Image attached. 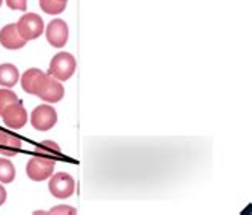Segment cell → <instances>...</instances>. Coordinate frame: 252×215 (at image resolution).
Listing matches in <instances>:
<instances>
[{
  "label": "cell",
  "mask_w": 252,
  "mask_h": 215,
  "mask_svg": "<svg viewBox=\"0 0 252 215\" xmlns=\"http://www.w3.org/2000/svg\"><path fill=\"white\" fill-rule=\"evenodd\" d=\"M75 58L70 55V53H58V55L51 59L50 62V70H48V75L59 80V82H65L69 80L75 72Z\"/></svg>",
  "instance_id": "obj_1"
},
{
  "label": "cell",
  "mask_w": 252,
  "mask_h": 215,
  "mask_svg": "<svg viewBox=\"0 0 252 215\" xmlns=\"http://www.w3.org/2000/svg\"><path fill=\"white\" fill-rule=\"evenodd\" d=\"M56 161L46 156H40V154H35L28 161V166H26V174L31 180L34 182H42L51 177L53 169H55Z\"/></svg>",
  "instance_id": "obj_2"
},
{
  "label": "cell",
  "mask_w": 252,
  "mask_h": 215,
  "mask_svg": "<svg viewBox=\"0 0 252 215\" xmlns=\"http://www.w3.org/2000/svg\"><path fill=\"white\" fill-rule=\"evenodd\" d=\"M16 28H18L19 35L28 42V40H34L42 35L45 24H43V19L38 15H35V13H26V15L19 18V21L16 23Z\"/></svg>",
  "instance_id": "obj_3"
},
{
  "label": "cell",
  "mask_w": 252,
  "mask_h": 215,
  "mask_svg": "<svg viewBox=\"0 0 252 215\" xmlns=\"http://www.w3.org/2000/svg\"><path fill=\"white\" fill-rule=\"evenodd\" d=\"M58 122V113L50 104H42L31 113V123L37 131H48Z\"/></svg>",
  "instance_id": "obj_4"
},
{
  "label": "cell",
  "mask_w": 252,
  "mask_h": 215,
  "mask_svg": "<svg viewBox=\"0 0 252 215\" xmlns=\"http://www.w3.org/2000/svg\"><path fill=\"white\" fill-rule=\"evenodd\" d=\"M50 191L55 198L59 199H65L70 198L75 191V182L72 176L65 172H58V174H51L50 177Z\"/></svg>",
  "instance_id": "obj_5"
},
{
  "label": "cell",
  "mask_w": 252,
  "mask_h": 215,
  "mask_svg": "<svg viewBox=\"0 0 252 215\" xmlns=\"http://www.w3.org/2000/svg\"><path fill=\"white\" fill-rule=\"evenodd\" d=\"M0 117L3 118V123L11 129H19V127H23L28 123V112H26L24 105L19 100L6 107Z\"/></svg>",
  "instance_id": "obj_6"
},
{
  "label": "cell",
  "mask_w": 252,
  "mask_h": 215,
  "mask_svg": "<svg viewBox=\"0 0 252 215\" xmlns=\"http://www.w3.org/2000/svg\"><path fill=\"white\" fill-rule=\"evenodd\" d=\"M46 40L55 48H63L69 40V28L63 19H55L46 28Z\"/></svg>",
  "instance_id": "obj_7"
},
{
  "label": "cell",
  "mask_w": 252,
  "mask_h": 215,
  "mask_svg": "<svg viewBox=\"0 0 252 215\" xmlns=\"http://www.w3.org/2000/svg\"><path fill=\"white\" fill-rule=\"evenodd\" d=\"M37 96L40 97L42 100H45V102L55 104V102H59V100L64 97V88H63V85H61L59 80L48 75Z\"/></svg>",
  "instance_id": "obj_8"
},
{
  "label": "cell",
  "mask_w": 252,
  "mask_h": 215,
  "mask_svg": "<svg viewBox=\"0 0 252 215\" xmlns=\"http://www.w3.org/2000/svg\"><path fill=\"white\" fill-rule=\"evenodd\" d=\"M46 77H48V73H45L38 69H29L24 72V75L21 77V86L26 92L29 94H38L40 88L43 86Z\"/></svg>",
  "instance_id": "obj_9"
},
{
  "label": "cell",
  "mask_w": 252,
  "mask_h": 215,
  "mask_svg": "<svg viewBox=\"0 0 252 215\" xmlns=\"http://www.w3.org/2000/svg\"><path fill=\"white\" fill-rule=\"evenodd\" d=\"M0 43L6 50H19L26 45V40L19 35L16 24H8L0 31Z\"/></svg>",
  "instance_id": "obj_10"
},
{
  "label": "cell",
  "mask_w": 252,
  "mask_h": 215,
  "mask_svg": "<svg viewBox=\"0 0 252 215\" xmlns=\"http://www.w3.org/2000/svg\"><path fill=\"white\" fill-rule=\"evenodd\" d=\"M23 142L16 134L10 131L0 129V153L3 156H15V154L21 150Z\"/></svg>",
  "instance_id": "obj_11"
},
{
  "label": "cell",
  "mask_w": 252,
  "mask_h": 215,
  "mask_svg": "<svg viewBox=\"0 0 252 215\" xmlns=\"http://www.w3.org/2000/svg\"><path fill=\"white\" fill-rule=\"evenodd\" d=\"M19 80V70L13 64H2L0 65V85L5 88L15 86Z\"/></svg>",
  "instance_id": "obj_12"
},
{
  "label": "cell",
  "mask_w": 252,
  "mask_h": 215,
  "mask_svg": "<svg viewBox=\"0 0 252 215\" xmlns=\"http://www.w3.org/2000/svg\"><path fill=\"white\" fill-rule=\"evenodd\" d=\"M35 153L40 154V156H46V158H51L56 161L61 158V147H59L56 142H53V140H45V142L37 145Z\"/></svg>",
  "instance_id": "obj_13"
},
{
  "label": "cell",
  "mask_w": 252,
  "mask_h": 215,
  "mask_svg": "<svg viewBox=\"0 0 252 215\" xmlns=\"http://www.w3.org/2000/svg\"><path fill=\"white\" fill-rule=\"evenodd\" d=\"M16 176L15 166L11 164L10 159L0 158V184H10Z\"/></svg>",
  "instance_id": "obj_14"
},
{
  "label": "cell",
  "mask_w": 252,
  "mask_h": 215,
  "mask_svg": "<svg viewBox=\"0 0 252 215\" xmlns=\"http://www.w3.org/2000/svg\"><path fill=\"white\" fill-rule=\"evenodd\" d=\"M65 3L63 0H40V8L46 15H59L65 10Z\"/></svg>",
  "instance_id": "obj_15"
},
{
  "label": "cell",
  "mask_w": 252,
  "mask_h": 215,
  "mask_svg": "<svg viewBox=\"0 0 252 215\" xmlns=\"http://www.w3.org/2000/svg\"><path fill=\"white\" fill-rule=\"evenodd\" d=\"M18 102V96L11 90H0V115L8 105Z\"/></svg>",
  "instance_id": "obj_16"
},
{
  "label": "cell",
  "mask_w": 252,
  "mask_h": 215,
  "mask_svg": "<svg viewBox=\"0 0 252 215\" xmlns=\"http://www.w3.org/2000/svg\"><path fill=\"white\" fill-rule=\"evenodd\" d=\"M5 2L11 10L26 11V8H28V0H5Z\"/></svg>",
  "instance_id": "obj_17"
},
{
  "label": "cell",
  "mask_w": 252,
  "mask_h": 215,
  "mask_svg": "<svg viewBox=\"0 0 252 215\" xmlns=\"http://www.w3.org/2000/svg\"><path fill=\"white\" fill-rule=\"evenodd\" d=\"M77 211L74 207H67V206H58V207H53L50 211V214H75Z\"/></svg>",
  "instance_id": "obj_18"
},
{
  "label": "cell",
  "mask_w": 252,
  "mask_h": 215,
  "mask_svg": "<svg viewBox=\"0 0 252 215\" xmlns=\"http://www.w3.org/2000/svg\"><path fill=\"white\" fill-rule=\"evenodd\" d=\"M5 201H6V190L3 188V185L0 184V206H2Z\"/></svg>",
  "instance_id": "obj_19"
},
{
  "label": "cell",
  "mask_w": 252,
  "mask_h": 215,
  "mask_svg": "<svg viewBox=\"0 0 252 215\" xmlns=\"http://www.w3.org/2000/svg\"><path fill=\"white\" fill-rule=\"evenodd\" d=\"M0 5H2V0H0Z\"/></svg>",
  "instance_id": "obj_20"
},
{
  "label": "cell",
  "mask_w": 252,
  "mask_h": 215,
  "mask_svg": "<svg viewBox=\"0 0 252 215\" xmlns=\"http://www.w3.org/2000/svg\"><path fill=\"white\" fill-rule=\"evenodd\" d=\"M63 2H67V0H63Z\"/></svg>",
  "instance_id": "obj_21"
}]
</instances>
